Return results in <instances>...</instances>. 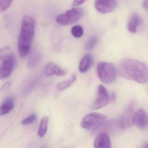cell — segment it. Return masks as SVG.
<instances>
[{
    "mask_svg": "<svg viewBox=\"0 0 148 148\" xmlns=\"http://www.w3.org/2000/svg\"><path fill=\"white\" fill-rule=\"evenodd\" d=\"M119 72L123 78L140 83L148 81V67L135 59H123L119 64Z\"/></svg>",
    "mask_w": 148,
    "mask_h": 148,
    "instance_id": "cell-1",
    "label": "cell"
},
{
    "mask_svg": "<svg viewBox=\"0 0 148 148\" xmlns=\"http://www.w3.org/2000/svg\"><path fill=\"white\" fill-rule=\"evenodd\" d=\"M35 23L30 16H24L21 22V30L18 41L19 55L21 58L26 56L30 51L34 38Z\"/></svg>",
    "mask_w": 148,
    "mask_h": 148,
    "instance_id": "cell-2",
    "label": "cell"
},
{
    "mask_svg": "<svg viewBox=\"0 0 148 148\" xmlns=\"http://www.w3.org/2000/svg\"><path fill=\"white\" fill-rule=\"evenodd\" d=\"M14 62V53L10 48L5 47L0 49V79H6L10 75Z\"/></svg>",
    "mask_w": 148,
    "mask_h": 148,
    "instance_id": "cell-3",
    "label": "cell"
},
{
    "mask_svg": "<svg viewBox=\"0 0 148 148\" xmlns=\"http://www.w3.org/2000/svg\"><path fill=\"white\" fill-rule=\"evenodd\" d=\"M97 75L98 78L105 83H111L116 79V71L112 63L101 62L97 66Z\"/></svg>",
    "mask_w": 148,
    "mask_h": 148,
    "instance_id": "cell-4",
    "label": "cell"
},
{
    "mask_svg": "<svg viewBox=\"0 0 148 148\" xmlns=\"http://www.w3.org/2000/svg\"><path fill=\"white\" fill-rule=\"evenodd\" d=\"M84 14V10L81 8H73L58 16L56 21L62 26L73 24L79 21Z\"/></svg>",
    "mask_w": 148,
    "mask_h": 148,
    "instance_id": "cell-5",
    "label": "cell"
},
{
    "mask_svg": "<svg viewBox=\"0 0 148 148\" xmlns=\"http://www.w3.org/2000/svg\"><path fill=\"white\" fill-rule=\"evenodd\" d=\"M107 119L106 116L97 113H91L85 115L82 120L81 126L87 130L95 129L104 123Z\"/></svg>",
    "mask_w": 148,
    "mask_h": 148,
    "instance_id": "cell-6",
    "label": "cell"
},
{
    "mask_svg": "<svg viewBox=\"0 0 148 148\" xmlns=\"http://www.w3.org/2000/svg\"><path fill=\"white\" fill-rule=\"evenodd\" d=\"M109 100L108 93L106 88L100 85L97 89L96 98L91 106V109L95 110L102 108L108 103Z\"/></svg>",
    "mask_w": 148,
    "mask_h": 148,
    "instance_id": "cell-7",
    "label": "cell"
},
{
    "mask_svg": "<svg viewBox=\"0 0 148 148\" xmlns=\"http://www.w3.org/2000/svg\"><path fill=\"white\" fill-rule=\"evenodd\" d=\"M133 124L142 130L148 128V115L143 109H140L133 114Z\"/></svg>",
    "mask_w": 148,
    "mask_h": 148,
    "instance_id": "cell-8",
    "label": "cell"
},
{
    "mask_svg": "<svg viewBox=\"0 0 148 148\" xmlns=\"http://www.w3.org/2000/svg\"><path fill=\"white\" fill-rule=\"evenodd\" d=\"M117 5L116 0H96L95 8L97 11L102 14L110 13Z\"/></svg>",
    "mask_w": 148,
    "mask_h": 148,
    "instance_id": "cell-9",
    "label": "cell"
},
{
    "mask_svg": "<svg viewBox=\"0 0 148 148\" xmlns=\"http://www.w3.org/2000/svg\"><path fill=\"white\" fill-rule=\"evenodd\" d=\"M67 71L62 68L58 64L54 63H48L44 69V74L47 76H51L53 75L57 76H62L66 74Z\"/></svg>",
    "mask_w": 148,
    "mask_h": 148,
    "instance_id": "cell-10",
    "label": "cell"
},
{
    "mask_svg": "<svg viewBox=\"0 0 148 148\" xmlns=\"http://www.w3.org/2000/svg\"><path fill=\"white\" fill-rule=\"evenodd\" d=\"M133 109L131 106L121 116L118 121L119 127L123 129H127L130 128L133 123Z\"/></svg>",
    "mask_w": 148,
    "mask_h": 148,
    "instance_id": "cell-11",
    "label": "cell"
},
{
    "mask_svg": "<svg viewBox=\"0 0 148 148\" xmlns=\"http://www.w3.org/2000/svg\"><path fill=\"white\" fill-rule=\"evenodd\" d=\"M111 141L109 136L106 133H102L94 141V146L96 148L111 147Z\"/></svg>",
    "mask_w": 148,
    "mask_h": 148,
    "instance_id": "cell-12",
    "label": "cell"
},
{
    "mask_svg": "<svg viewBox=\"0 0 148 148\" xmlns=\"http://www.w3.org/2000/svg\"><path fill=\"white\" fill-rule=\"evenodd\" d=\"M92 62V57L89 54L84 56L79 65V70L81 73H84L88 70Z\"/></svg>",
    "mask_w": 148,
    "mask_h": 148,
    "instance_id": "cell-13",
    "label": "cell"
},
{
    "mask_svg": "<svg viewBox=\"0 0 148 148\" xmlns=\"http://www.w3.org/2000/svg\"><path fill=\"white\" fill-rule=\"evenodd\" d=\"M140 21V18L139 15L136 14H132L128 23L127 28L129 31L132 33H136Z\"/></svg>",
    "mask_w": 148,
    "mask_h": 148,
    "instance_id": "cell-14",
    "label": "cell"
},
{
    "mask_svg": "<svg viewBox=\"0 0 148 148\" xmlns=\"http://www.w3.org/2000/svg\"><path fill=\"white\" fill-rule=\"evenodd\" d=\"M14 101L11 98H8L5 100L0 106V116L5 115L8 114L14 108Z\"/></svg>",
    "mask_w": 148,
    "mask_h": 148,
    "instance_id": "cell-15",
    "label": "cell"
},
{
    "mask_svg": "<svg viewBox=\"0 0 148 148\" xmlns=\"http://www.w3.org/2000/svg\"><path fill=\"white\" fill-rule=\"evenodd\" d=\"M48 122L49 118L47 116H45L41 120L37 132V135L39 137H43L46 134L47 130Z\"/></svg>",
    "mask_w": 148,
    "mask_h": 148,
    "instance_id": "cell-16",
    "label": "cell"
},
{
    "mask_svg": "<svg viewBox=\"0 0 148 148\" xmlns=\"http://www.w3.org/2000/svg\"><path fill=\"white\" fill-rule=\"evenodd\" d=\"M76 79L77 76L76 75H73L70 79L59 83L56 87L57 90L59 91H62L68 88L75 81Z\"/></svg>",
    "mask_w": 148,
    "mask_h": 148,
    "instance_id": "cell-17",
    "label": "cell"
},
{
    "mask_svg": "<svg viewBox=\"0 0 148 148\" xmlns=\"http://www.w3.org/2000/svg\"><path fill=\"white\" fill-rule=\"evenodd\" d=\"M71 33L75 38H80L82 37L83 34V29L82 26L80 25H75L72 28Z\"/></svg>",
    "mask_w": 148,
    "mask_h": 148,
    "instance_id": "cell-18",
    "label": "cell"
},
{
    "mask_svg": "<svg viewBox=\"0 0 148 148\" xmlns=\"http://www.w3.org/2000/svg\"><path fill=\"white\" fill-rule=\"evenodd\" d=\"M97 41H98V38L96 36H93L90 38L85 43V49L88 50L93 49L96 45Z\"/></svg>",
    "mask_w": 148,
    "mask_h": 148,
    "instance_id": "cell-19",
    "label": "cell"
},
{
    "mask_svg": "<svg viewBox=\"0 0 148 148\" xmlns=\"http://www.w3.org/2000/svg\"><path fill=\"white\" fill-rule=\"evenodd\" d=\"M13 0H0V11L4 12L12 4Z\"/></svg>",
    "mask_w": 148,
    "mask_h": 148,
    "instance_id": "cell-20",
    "label": "cell"
},
{
    "mask_svg": "<svg viewBox=\"0 0 148 148\" xmlns=\"http://www.w3.org/2000/svg\"><path fill=\"white\" fill-rule=\"evenodd\" d=\"M36 119V115L35 114H33L30 115L28 117L24 119L22 121V124L23 126L29 125L35 121Z\"/></svg>",
    "mask_w": 148,
    "mask_h": 148,
    "instance_id": "cell-21",
    "label": "cell"
},
{
    "mask_svg": "<svg viewBox=\"0 0 148 148\" xmlns=\"http://www.w3.org/2000/svg\"><path fill=\"white\" fill-rule=\"evenodd\" d=\"M39 57L36 54H33L30 57L28 61V65L30 67H34L39 62Z\"/></svg>",
    "mask_w": 148,
    "mask_h": 148,
    "instance_id": "cell-22",
    "label": "cell"
},
{
    "mask_svg": "<svg viewBox=\"0 0 148 148\" xmlns=\"http://www.w3.org/2000/svg\"><path fill=\"white\" fill-rule=\"evenodd\" d=\"M10 85H11V83L10 82H7L5 83L2 86L1 91L3 92V91H5L8 90L10 87Z\"/></svg>",
    "mask_w": 148,
    "mask_h": 148,
    "instance_id": "cell-23",
    "label": "cell"
},
{
    "mask_svg": "<svg viewBox=\"0 0 148 148\" xmlns=\"http://www.w3.org/2000/svg\"><path fill=\"white\" fill-rule=\"evenodd\" d=\"M86 0H74L73 2V5L75 7L79 6L83 3Z\"/></svg>",
    "mask_w": 148,
    "mask_h": 148,
    "instance_id": "cell-24",
    "label": "cell"
},
{
    "mask_svg": "<svg viewBox=\"0 0 148 148\" xmlns=\"http://www.w3.org/2000/svg\"><path fill=\"white\" fill-rule=\"evenodd\" d=\"M143 7L145 9L148 10V1L146 0L143 3Z\"/></svg>",
    "mask_w": 148,
    "mask_h": 148,
    "instance_id": "cell-25",
    "label": "cell"
},
{
    "mask_svg": "<svg viewBox=\"0 0 148 148\" xmlns=\"http://www.w3.org/2000/svg\"><path fill=\"white\" fill-rule=\"evenodd\" d=\"M116 99V95L114 93H112L111 96V101H114Z\"/></svg>",
    "mask_w": 148,
    "mask_h": 148,
    "instance_id": "cell-26",
    "label": "cell"
},
{
    "mask_svg": "<svg viewBox=\"0 0 148 148\" xmlns=\"http://www.w3.org/2000/svg\"><path fill=\"white\" fill-rule=\"evenodd\" d=\"M144 148H148V143L147 144H146V145H145L144 146Z\"/></svg>",
    "mask_w": 148,
    "mask_h": 148,
    "instance_id": "cell-27",
    "label": "cell"
}]
</instances>
